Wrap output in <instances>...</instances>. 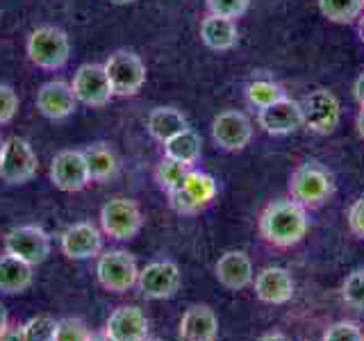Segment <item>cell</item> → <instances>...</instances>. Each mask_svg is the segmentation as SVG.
<instances>
[{"label":"cell","instance_id":"obj_1","mask_svg":"<svg viewBox=\"0 0 364 341\" xmlns=\"http://www.w3.org/2000/svg\"><path fill=\"white\" fill-rule=\"evenodd\" d=\"M259 234L267 244L291 248L307 234V210L294 198L269 202L259 214Z\"/></svg>","mask_w":364,"mask_h":341},{"label":"cell","instance_id":"obj_2","mask_svg":"<svg viewBox=\"0 0 364 341\" xmlns=\"http://www.w3.org/2000/svg\"><path fill=\"white\" fill-rule=\"evenodd\" d=\"M335 180L333 173L318 162H305L294 168L289 178V193L305 210H316L333 196Z\"/></svg>","mask_w":364,"mask_h":341},{"label":"cell","instance_id":"obj_3","mask_svg":"<svg viewBox=\"0 0 364 341\" xmlns=\"http://www.w3.org/2000/svg\"><path fill=\"white\" fill-rule=\"evenodd\" d=\"M26 53L30 62L43 71H57L71 57V39L57 26H39L30 32Z\"/></svg>","mask_w":364,"mask_h":341},{"label":"cell","instance_id":"obj_4","mask_svg":"<svg viewBox=\"0 0 364 341\" xmlns=\"http://www.w3.org/2000/svg\"><path fill=\"white\" fill-rule=\"evenodd\" d=\"M105 73L114 96L130 98L136 96L146 85V64L132 50H117L105 60Z\"/></svg>","mask_w":364,"mask_h":341},{"label":"cell","instance_id":"obj_5","mask_svg":"<svg viewBox=\"0 0 364 341\" xmlns=\"http://www.w3.org/2000/svg\"><path fill=\"white\" fill-rule=\"evenodd\" d=\"M144 216L139 205L130 198H112L100 207V230L117 242H128L139 234Z\"/></svg>","mask_w":364,"mask_h":341},{"label":"cell","instance_id":"obj_6","mask_svg":"<svg viewBox=\"0 0 364 341\" xmlns=\"http://www.w3.org/2000/svg\"><path fill=\"white\" fill-rule=\"evenodd\" d=\"M39 159L32 146L21 139V136H9L5 139L3 153H0V180L7 185H26L37 175Z\"/></svg>","mask_w":364,"mask_h":341},{"label":"cell","instance_id":"obj_7","mask_svg":"<svg viewBox=\"0 0 364 341\" xmlns=\"http://www.w3.org/2000/svg\"><path fill=\"white\" fill-rule=\"evenodd\" d=\"M96 276L102 289L125 293L128 289L136 287L139 266H136V259L128 250H107V253L98 255Z\"/></svg>","mask_w":364,"mask_h":341},{"label":"cell","instance_id":"obj_8","mask_svg":"<svg viewBox=\"0 0 364 341\" xmlns=\"http://www.w3.org/2000/svg\"><path fill=\"white\" fill-rule=\"evenodd\" d=\"M216 198V180L210 173L191 168L182 187L168 193V205L178 214H196Z\"/></svg>","mask_w":364,"mask_h":341},{"label":"cell","instance_id":"obj_9","mask_svg":"<svg viewBox=\"0 0 364 341\" xmlns=\"http://www.w3.org/2000/svg\"><path fill=\"white\" fill-rule=\"evenodd\" d=\"M182 284V273L176 261L171 259H155L151 264L139 269V278H136V287L153 301H164L176 296Z\"/></svg>","mask_w":364,"mask_h":341},{"label":"cell","instance_id":"obj_10","mask_svg":"<svg viewBox=\"0 0 364 341\" xmlns=\"http://www.w3.org/2000/svg\"><path fill=\"white\" fill-rule=\"evenodd\" d=\"M303 125H307L316 134H330L337 130L339 119H341V107L339 100L333 91L328 89H314L310 91L303 102Z\"/></svg>","mask_w":364,"mask_h":341},{"label":"cell","instance_id":"obj_11","mask_svg":"<svg viewBox=\"0 0 364 341\" xmlns=\"http://www.w3.org/2000/svg\"><path fill=\"white\" fill-rule=\"evenodd\" d=\"M5 253L37 266L50 255V237L39 225H18L5 234Z\"/></svg>","mask_w":364,"mask_h":341},{"label":"cell","instance_id":"obj_12","mask_svg":"<svg viewBox=\"0 0 364 341\" xmlns=\"http://www.w3.org/2000/svg\"><path fill=\"white\" fill-rule=\"evenodd\" d=\"M71 89L77 102L87 107H105L114 98L109 80L102 64H82L71 80Z\"/></svg>","mask_w":364,"mask_h":341},{"label":"cell","instance_id":"obj_13","mask_svg":"<svg viewBox=\"0 0 364 341\" xmlns=\"http://www.w3.org/2000/svg\"><path fill=\"white\" fill-rule=\"evenodd\" d=\"M212 139L221 151L235 153L242 151L253 139V123L246 114L237 109L221 112L219 117L212 121Z\"/></svg>","mask_w":364,"mask_h":341},{"label":"cell","instance_id":"obj_14","mask_svg":"<svg viewBox=\"0 0 364 341\" xmlns=\"http://www.w3.org/2000/svg\"><path fill=\"white\" fill-rule=\"evenodd\" d=\"M50 182L66 193H75L82 191L91 178H89V168L85 162V153L82 151H60L53 157L50 164Z\"/></svg>","mask_w":364,"mask_h":341},{"label":"cell","instance_id":"obj_15","mask_svg":"<svg viewBox=\"0 0 364 341\" xmlns=\"http://www.w3.org/2000/svg\"><path fill=\"white\" fill-rule=\"evenodd\" d=\"M34 102H37L39 114H43V117L50 119V121L68 119L75 112V105H77L71 85L62 82V80L43 82L37 89V98H34Z\"/></svg>","mask_w":364,"mask_h":341},{"label":"cell","instance_id":"obj_16","mask_svg":"<svg viewBox=\"0 0 364 341\" xmlns=\"http://www.w3.org/2000/svg\"><path fill=\"white\" fill-rule=\"evenodd\" d=\"M259 128L269 134H291L303 125V107L299 100L282 98L257 112Z\"/></svg>","mask_w":364,"mask_h":341},{"label":"cell","instance_id":"obj_17","mask_svg":"<svg viewBox=\"0 0 364 341\" xmlns=\"http://www.w3.org/2000/svg\"><path fill=\"white\" fill-rule=\"evenodd\" d=\"M102 250V234L89 221L68 225L62 234V253L68 259H91L98 257Z\"/></svg>","mask_w":364,"mask_h":341},{"label":"cell","instance_id":"obj_18","mask_svg":"<svg viewBox=\"0 0 364 341\" xmlns=\"http://www.w3.org/2000/svg\"><path fill=\"white\" fill-rule=\"evenodd\" d=\"M255 296L267 305H284L294 296V278L282 266H267L253 278Z\"/></svg>","mask_w":364,"mask_h":341},{"label":"cell","instance_id":"obj_19","mask_svg":"<svg viewBox=\"0 0 364 341\" xmlns=\"http://www.w3.org/2000/svg\"><path fill=\"white\" fill-rule=\"evenodd\" d=\"M148 318L134 305H123L114 310L105 323V332L114 341H146L148 339Z\"/></svg>","mask_w":364,"mask_h":341},{"label":"cell","instance_id":"obj_20","mask_svg":"<svg viewBox=\"0 0 364 341\" xmlns=\"http://www.w3.org/2000/svg\"><path fill=\"white\" fill-rule=\"evenodd\" d=\"M214 276L219 280V284H223L225 289L230 291H239L246 289L248 284H253L255 271H253V261L242 250H228L219 257L214 266Z\"/></svg>","mask_w":364,"mask_h":341},{"label":"cell","instance_id":"obj_21","mask_svg":"<svg viewBox=\"0 0 364 341\" xmlns=\"http://www.w3.org/2000/svg\"><path fill=\"white\" fill-rule=\"evenodd\" d=\"M180 337L185 341H216L219 318L208 305H193L180 321Z\"/></svg>","mask_w":364,"mask_h":341},{"label":"cell","instance_id":"obj_22","mask_svg":"<svg viewBox=\"0 0 364 341\" xmlns=\"http://www.w3.org/2000/svg\"><path fill=\"white\" fill-rule=\"evenodd\" d=\"M200 41L212 50H230L239 41V30L232 18L208 14L200 23Z\"/></svg>","mask_w":364,"mask_h":341},{"label":"cell","instance_id":"obj_23","mask_svg":"<svg viewBox=\"0 0 364 341\" xmlns=\"http://www.w3.org/2000/svg\"><path fill=\"white\" fill-rule=\"evenodd\" d=\"M32 264H28V261H23L14 255H0V291L3 293H23L30 284H32Z\"/></svg>","mask_w":364,"mask_h":341},{"label":"cell","instance_id":"obj_24","mask_svg":"<svg viewBox=\"0 0 364 341\" xmlns=\"http://www.w3.org/2000/svg\"><path fill=\"white\" fill-rule=\"evenodd\" d=\"M146 128H148V132H151L153 139L164 144L171 139V136H176L178 132L187 130L189 123L185 119V114L176 107H157L148 114Z\"/></svg>","mask_w":364,"mask_h":341},{"label":"cell","instance_id":"obj_25","mask_svg":"<svg viewBox=\"0 0 364 341\" xmlns=\"http://www.w3.org/2000/svg\"><path fill=\"white\" fill-rule=\"evenodd\" d=\"M85 162L91 182H109L119 170V159L107 144H94L85 148Z\"/></svg>","mask_w":364,"mask_h":341},{"label":"cell","instance_id":"obj_26","mask_svg":"<svg viewBox=\"0 0 364 341\" xmlns=\"http://www.w3.org/2000/svg\"><path fill=\"white\" fill-rule=\"evenodd\" d=\"M200 151H203V141L200 134L196 130H182L176 136H171L168 141H164V157L176 159V162L189 164L193 166L200 159Z\"/></svg>","mask_w":364,"mask_h":341},{"label":"cell","instance_id":"obj_27","mask_svg":"<svg viewBox=\"0 0 364 341\" xmlns=\"http://www.w3.org/2000/svg\"><path fill=\"white\" fill-rule=\"evenodd\" d=\"M318 9L330 23L348 26L362 16V0H318Z\"/></svg>","mask_w":364,"mask_h":341},{"label":"cell","instance_id":"obj_28","mask_svg":"<svg viewBox=\"0 0 364 341\" xmlns=\"http://www.w3.org/2000/svg\"><path fill=\"white\" fill-rule=\"evenodd\" d=\"M246 98H248V102L253 107L264 109V107L273 105V102L287 98V94H284V89L280 85L273 82V80L257 77V80H253V82L246 87Z\"/></svg>","mask_w":364,"mask_h":341},{"label":"cell","instance_id":"obj_29","mask_svg":"<svg viewBox=\"0 0 364 341\" xmlns=\"http://www.w3.org/2000/svg\"><path fill=\"white\" fill-rule=\"evenodd\" d=\"M193 166L189 164H182V162H176V159H171V157H162V162L157 164L155 168V182H157V187L171 193V191H176L178 187H182V182H185L187 173L191 170Z\"/></svg>","mask_w":364,"mask_h":341},{"label":"cell","instance_id":"obj_30","mask_svg":"<svg viewBox=\"0 0 364 341\" xmlns=\"http://www.w3.org/2000/svg\"><path fill=\"white\" fill-rule=\"evenodd\" d=\"M55 325L57 321L53 316H32L30 321H26L23 328V335H26L28 341H53L55 339Z\"/></svg>","mask_w":364,"mask_h":341},{"label":"cell","instance_id":"obj_31","mask_svg":"<svg viewBox=\"0 0 364 341\" xmlns=\"http://www.w3.org/2000/svg\"><path fill=\"white\" fill-rule=\"evenodd\" d=\"M89 328L82 318H62L55 325V339L53 341H87L89 339Z\"/></svg>","mask_w":364,"mask_h":341},{"label":"cell","instance_id":"obj_32","mask_svg":"<svg viewBox=\"0 0 364 341\" xmlns=\"http://www.w3.org/2000/svg\"><path fill=\"white\" fill-rule=\"evenodd\" d=\"M341 296H344L346 305L355 307V310L364 312V269L353 271L350 276L344 280L341 287Z\"/></svg>","mask_w":364,"mask_h":341},{"label":"cell","instance_id":"obj_33","mask_svg":"<svg viewBox=\"0 0 364 341\" xmlns=\"http://www.w3.org/2000/svg\"><path fill=\"white\" fill-rule=\"evenodd\" d=\"M208 3V11L214 16H225V18H239L248 11L250 0H205Z\"/></svg>","mask_w":364,"mask_h":341},{"label":"cell","instance_id":"obj_34","mask_svg":"<svg viewBox=\"0 0 364 341\" xmlns=\"http://www.w3.org/2000/svg\"><path fill=\"white\" fill-rule=\"evenodd\" d=\"M323 341H364V335L355 323L337 321L326 330Z\"/></svg>","mask_w":364,"mask_h":341},{"label":"cell","instance_id":"obj_35","mask_svg":"<svg viewBox=\"0 0 364 341\" xmlns=\"http://www.w3.org/2000/svg\"><path fill=\"white\" fill-rule=\"evenodd\" d=\"M18 94L9 85H0V125H7L14 121L18 112Z\"/></svg>","mask_w":364,"mask_h":341},{"label":"cell","instance_id":"obj_36","mask_svg":"<svg viewBox=\"0 0 364 341\" xmlns=\"http://www.w3.org/2000/svg\"><path fill=\"white\" fill-rule=\"evenodd\" d=\"M346 221H348L350 232L364 242V196H362V198H358L355 202L350 205Z\"/></svg>","mask_w":364,"mask_h":341},{"label":"cell","instance_id":"obj_37","mask_svg":"<svg viewBox=\"0 0 364 341\" xmlns=\"http://www.w3.org/2000/svg\"><path fill=\"white\" fill-rule=\"evenodd\" d=\"M0 341H28L26 335H23V328L21 325H14V328H7L3 335H0Z\"/></svg>","mask_w":364,"mask_h":341},{"label":"cell","instance_id":"obj_38","mask_svg":"<svg viewBox=\"0 0 364 341\" xmlns=\"http://www.w3.org/2000/svg\"><path fill=\"white\" fill-rule=\"evenodd\" d=\"M353 96H355L358 105L364 107V73H360L358 80H355V85H353Z\"/></svg>","mask_w":364,"mask_h":341},{"label":"cell","instance_id":"obj_39","mask_svg":"<svg viewBox=\"0 0 364 341\" xmlns=\"http://www.w3.org/2000/svg\"><path fill=\"white\" fill-rule=\"evenodd\" d=\"M7 328H9V316H7V310H5V305L0 303V335H3Z\"/></svg>","mask_w":364,"mask_h":341},{"label":"cell","instance_id":"obj_40","mask_svg":"<svg viewBox=\"0 0 364 341\" xmlns=\"http://www.w3.org/2000/svg\"><path fill=\"white\" fill-rule=\"evenodd\" d=\"M257 341H289V339L284 337L282 332H267V335H262Z\"/></svg>","mask_w":364,"mask_h":341},{"label":"cell","instance_id":"obj_41","mask_svg":"<svg viewBox=\"0 0 364 341\" xmlns=\"http://www.w3.org/2000/svg\"><path fill=\"white\" fill-rule=\"evenodd\" d=\"M87 341H114V339L105 332V330H102V332H91Z\"/></svg>","mask_w":364,"mask_h":341},{"label":"cell","instance_id":"obj_42","mask_svg":"<svg viewBox=\"0 0 364 341\" xmlns=\"http://www.w3.org/2000/svg\"><path fill=\"white\" fill-rule=\"evenodd\" d=\"M355 128H358V134L364 139V107L360 109V114H358V121H355Z\"/></svg>","mask_w":364,"mask_h":341},{"label":"cell","instance_id":"obj_43","mask_svg":"<svg viewBox=\"0 0 364 341\" xmlns=\"http://www.w3.org/2000/svg\"><path fill=\"white\" fill-rule=\"evenodd\" d=\"M112 5H130V3H134V0H109Z\"/></svg>","mask_w":364,"mask_h":341},{"label":"cell","instance_id":"obj_44","mask_svg":"<svg viewBox=\"0 0 364 341\" xmlns=\"http://www.w3.org/2000/svg\"><path fill=\"white\" fill-rule=\"evenodd\" d=\"M358 30H360V39H362V43H364V18H360V26H358Z\"/></svg>","mask_w":364,"mask_h":341},{"label":"cell","instance_id":"obj_45","mask_svg":"<svg viewBox=\"0 0 364 341\" xmlns=\"http://www.w3.org/2000/svg\"><path fill=\"white\" fill-rule=\"evenodd\" d=\"M3 146H5V139L0 136V153H3Z\"/></svg>","mask_w":364,"mask_h":341},{"label":"cell","instance_id":"obj_46","mask_svg":"<svg viewBox=\"0 0 364 341\" xmlns=\"http://www.w3.org/2000/svg\"><path fill=\"white\" fill-rule=\"evenodd\" d=\"M146 341H162V339H155V337H148Z\"/></svg>","mask_w":364,"mask_h":341},{"label":"cell","instance_id":"obj_47","mask_svg":"<svg viewBox=\"0 0 364 341\" xmlns=\"http://www.w3.org/2000/svg\"><path fill=\"white\" fill-rule=\"evenodd\" d=\"M362 7H364V0H362Z\"/></svg>","mask_w":364,"mask_h":341}]
</instances>
